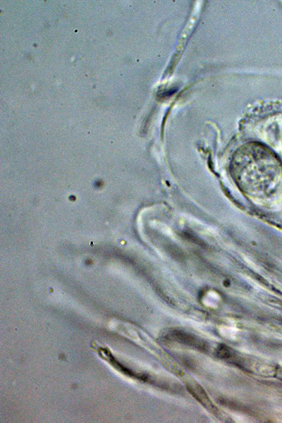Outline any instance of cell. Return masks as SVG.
Here are the masks:
<instances>
[{
    "label": "cell",
    "mask_w": 282,
    "mask_h": 423,
    "mask_svg": "<svg viewBox=\"0 0 282 423\" xmlns=\"http://www.w3.org/2000/svg\"><path fill=\"white\" fill-rule=\"evenodd\" d=\"M282 139V138H281Z\"/></svg>",
    "instance_id": "obj_3"
},
{
    "label": "cell",
    "mask_w": 282,
    "mask_h": 423,
    "mask_svg": "<svg viewBox=\"0 0 282 423\" xmlns=\"http://www.w3.org/2000/svg\"><path fill=\"white\" fill-rule=\"evenodd\" d=\"M231 175L240 190L255 203L272 207L282 201V162L259 142H249L233 154Z\"/></svg>",
    "instance_id": "obj_1"
},
{
    "label": "cell",
    "mask_w": 282,
    "mask_h": 423,
    "mask_svg": "<svg viewBox=\"0 0 282 423\" xmlns=\"http://www.w3.org/2000/svg\"><path fill=\"white\" fill-rule=\"evenodd\" d=\"M190 391L201 403H202V404L205 405L207 407L209 405L211 408L212 403L200 386L197 385L196 388L190 390Z\"/></svg>",
    "instance_id": "obj_2"
}]
</instances>
